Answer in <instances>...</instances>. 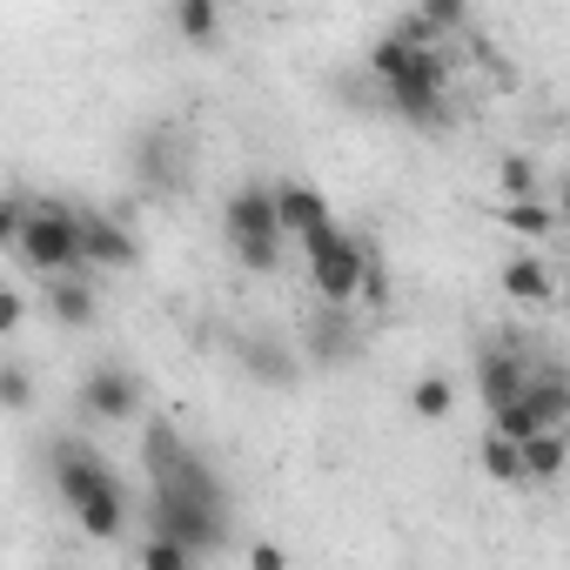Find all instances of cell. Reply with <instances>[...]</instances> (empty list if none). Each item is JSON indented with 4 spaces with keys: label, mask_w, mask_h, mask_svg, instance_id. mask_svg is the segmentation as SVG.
I'll return each mask as SVG.
<instances>
[{
    "label": "cell",
    "mask_w": 570,
    "mask_h": 570,
    "mask_svg": "<svg viewBox=\"0 0 570 570\" xmlns=\"http://www.w3.org/2000/svg\"><path fill=\"white\" fill-rule=\"evenodd\" d=\"M296 242H303V268H309V289H316V303H350V309H356V296H363V275H370L376 248H370L363 235L336 228L330 215H323L316 228H303Z\"/></svg>",
    "instance_id": "cell-1"
},
{
    "label": "cell",
    "mask_w": 570,
    "mask_h": 570,
    "mask_svg": "<svg viewBox=\"0 0 570 570\" xmlns=\"http://www.w3.org/2000/svg\"><path fill=\"white\" fill-rule=\"evenodd\" d=\"M222 235H228V248H235V262L248 268V275H275L282 268V235L275 228V195H268V181H242L228 202H222Z\"/></svg>",
    "instance_id": "cell-2"
},
{
    "label": "cell",
    "mask_w": 570,
    "mask_h": 570,
    "mask_svg": "<svg viewBox=\"0 0 570 570\" xmlns=\"http://www.w3.org/2000/svg\"><path fill=\"white\" fill-rule=\"evenodd\" d=\"M376 88H383V108L410 128H443V115H450V61L436 48H410L403 68Z\"/></svg>",
    "instance_id": "cell-3"
},
{
    "label": "cell",
    "mask_w": 570,
    "mask_h": 570,
    "mask_svg": "<svg viewBox=\"0 0 570 570\" xmlns=\"http://www.w3.org/2000/svg\"><path fill=\"white\" fill-rule=\"evenodd\" d=\"M14 255L48 282L61 268H81V235H75V208L68 202H28L21 215V235H14Z\"/></svg>",
    "instance_id": "cell-4"
},
{
    "label": "cell",
    "mask_w": 570,
    "mask_h": 570,
    "mask_svg": "<svg viewBox=\"0 0 570 570\" xmlns=\"http://www.w3.org/2000/svg\"><path fill=\"white\" fill-rule=\"evenodd\" d=\"M222 517H228L222 503H202V497H188V490H155V497H148L141 530H161V537L188 543L195 557H215V550H222V537H228V523H222Z\"/></svg>",
    "instance_id": "cell-5"
},
{
    "label": "cell",
    "mask_w": 570,
    "mask_h": 570,
    "mask_svg": "<svg viewBox=\"0 0 570 570\" xmlns=\"http://www.w3.org/2000/svg\"><path fill=\"white\" fill-rule=\"evenodd\" d=\"M303 363H316V370H343V363H356L363 356V330H356V309L350 303H316L309 316H303Z\"/></svg>",
    "instance_id": "cell-6"
},
{
    "label": "cell",
    "mask_w": 570,
    "mask_h": 570,
    "mask_svg": "<svg viewBox=\"0 0 570 570\" xmlns=\"http://www.w3.org/2000/svg\"><path fill=\"white\" fill-rule=\"evenodd\" d=\"M48 476H55V497H61L68 510H81L88 497H101V490L121 483V476L108 470V456H101L95 443H81V436H61V443L48 450Z\"/></svg>",
    "instance_id": "cell-7"
},
{
    "label": "cell",
    "mask_w": 570,
    "mask_h": 570,
    "mask_svg": "<svg viewBox=\"0 0 570 570\" xmlns=\"http://www.w3.org/2000/svg\"><path fill=\"white\" fill-rule=\"evenodd\" d=\"M75 235H81V268H135L141 262V235L115 208H75Z\"/></svg>",
    "instance_id": "cell-8"
},
{
    "label": "cell",
    "mask_w": 570,
    "mask_h": 570,
    "mask_svg": "<svg viewBox=\"0 0 570 570\" xmlns=\"http://www.w3.org/2000/svg\"><path fill=\"white\" fill-rule=\"evenodd\" d=\"M75 403H81V416H88V423H128V416L141 410V383H135L121 363H101V370H88V376H81Z\"/></svg>",
    "instance_id": "cell-9"
},
{
    "label": "cell",
    "mask_w": 570,
    "mask_h": 570,
    "mask_svg": "<svg viewBox=\"0 0 570 570\" xmlns=\"http://www.w3.org/2000/svg\"><path fill=\"white\" fill-rule=\"evenodd\" d=\"M135 181H141L148 195H175V188L188 181V141H181L175 128H148V135L135 141Z\"/></svg>",
    "instance_id": "cell-10"
},
{
    "label": "cell",
    "mask_w": 570,
    "mask_h": 570,
    "mask_svg": "<svg viewBox=\"0 0 570 570\" xmlns=\"http://www.w3.org/2000/svg\"><path fill=\"white\" fill-rule=\"evenodd\" d=\"M497 289H503L517 309H550V303H557V268H550L537 248H517V255L497 268Z\"/></svg>",
    "instance_id": "cell-11"
},
{
    "label": "cell",
    "mask_w": 570,
    "mask_h": 570,
    "mask_svg": "<svg viewBox=\"0 0 570 570\" xmlns=\"http://www.w3.org/2000/svg\"><path fill=\"white\" fill-rule=\"evenodd\" d=\"M48 316H55L61 330H95V316H101L95 268H61V275H48Z\"/></svg>",
    "instance_id": "cell-12"
},
{
    "label": "cell",
    "mask_w": 570,
    "mask_h": 570,
    "mask_svg": "<svg viewBox=\"0 0 570 570\" xmlns=\"http://www.w3.org/2000/svg\"><path fill=\"white\" fill-rule=\"evenodd\" d=\"M242 370L268 390H289L303 376V350L296 343H282V336H242Z\"/></svg>",
    "instance_id": "cell-13"
},
{
    "label": "cell",
    "mask_w": 570,
    "mask_h": 570,
    "mask_svg": "<svg viewBox=\"0 0 570 570\" xmlns=\"http://www.w3.org/2000/svg\"><path fill=\"white\" fill-rule=\"evenodd\" d=\"M523 376H530V363L510 343H483V356H476V396H483V410H503L523 390Z\"/></svg>",
    "instance_id": "cell-14"
},
{
    "label": "cell",
    "mask_w": 570,
    "mask_h": 570,
    "mask_svg": "<svg viewBox=\"0 0 570 570\" xmlns=\"http://www.w3.org/2000/svg\"><path fill=\"white\" fill-rule=\"evenodd\" d=\"M268 195H275V228L289 235V242L330 215V195H323L316 181H296V175H289V181H268Z\"/></svg>",
    "instance_id": "cell-15"
},
{
    "label": "cell",
    "mask_w": 570,
    "mask_h": 570,
    "mask_svg": "<svg viewBox=\"0 0 570 570\" xmlns=\"http://www.w3.org/2000/svg\"><path fill=\"white\" fill-rule=\"evenodd\" d=\"M517 456H523V483H557V476H563V463H570L563 423H543V430H530V436L517 443Z\"/></svg>",
    "instance_id": "cell-16"
},
{
    "label": "cell",
    "mask_w": 570,
    "mask_h": 570,
    "mask_svg": "<svg viewBox=\"0 0 570 570\" xmlns=\"http://www.w3.org/2000/svg\"><path fill=\"white\" fill-rule=\"evenodd\" d=\"M497 222H503L517 242H550V235H557L550 195H503V202H497Z\"/></svg>",
    "instance_id": "cell-17"
},
{
    "label": "cell",
    "mask_w": 570,
    "mask_h": 570,
    "mask_svg": "<svg viewBox=\"0 0 570 570\" xmlns=\"http://www.w3.org/2000/svg\"><path fill=\"white\" fill-rule=\"evenodd\" d=\"M168 21H175V35H181L188 48H222V35H228L222 0H175Z\"/></svg>",
    "instance_id": "cell-18"
},
{
    "label": "cell",
    "mask_w": 570,
    "mask_h": 570,
    "mask_svg": "<svg viewBox=\"0 0 570 570\" xmlns=\"http://www.w3.org/2000/svg\"><path fill=\"white\" fill-rule=\"evenodd\" d=\"M403 403H410V416H416V423H450V416H456V383L430 370V376H416V383H410V396H403Z\"/></svg>",
    "instance_id": "cell-19"
},
{
    "label": "cell",
    "mask_w": 570,
    "mask_h": 570,
    "mask_svg": "<svg viewBox=\"0 0 570 570\" xmlns=\"http://www.w3.org/2000/svg\"><path fill=\"white\" fill-rule=\"evenodd\" d=\"M517 396H523V410H530L537 423H563V416H570V383H563V376H537V370H530Z\"/></svg>",
    "instance_id": "cell-20"
},
{
    "label": "cell",
    "mask_w": 570,
    "mask_h": 570,
    "mask_svg": "<svg viewBox=\"0 0 570 570\" xmlns=\"http://www.w3.org/2000/svg\"><path fill=\"white\" fill-rule=\"evenodd\" d=\"M476 463H483V476H490V483H523L517 436H503V430H483V443H476Z\"/></svg>",
    "instance_id": "cell-21"
},
{
    "label": "cell",
    "mask_w": 570,
    "mask_h": 570,
    "mask_svg": "<svg viewBox=\"0 0 570 570\" xmlns=\"http://www.w3.org/2000/svg\"><path fill=\"white\" fill-rule=\"evenodd\" d=\"M135 563H148V570H195L202 557H195L188 543L161 537V530H141V543H135Z\"/></svg>",
    "instance_id": "cell-22"
},
{
    "label": "cell",
    "mask_w": 570,
    "mask_h": 570,
    "mask_svg": "<svg viewBox=\"0 0 570 570\" xmlns=\"http://www.w3.org/2000/svg\"><path fill=\"white\" fill-rule=\"evenodd\" d=\"M0 410H8V416L35 410V370H21L14 356H0Z\"/></svg>",
    "instance_id": "cell-23"
},
{
    "label": "cell",
    "mask_w": 570,
    "mask_h": 570,
    "mask_svg": "<svg viewBox=\"0 0 570 570\" xmlns=\"http://www.w3.org/2000/svg\"><path fill=\"white\" fill-rule=\"evenodd\" d=\"M497 195H550V188H543V175H537L530 155H503L497 161Z\"/></svg>",
    "instance_id": "cell-24"
},
{
    "label": "cell",
    "mask_w": 570,
    "mask_h": 570,
    "mask_svg": "<svg viewBox=\"0 0 570 570\" xmlns=\"http://www.w3.org/2000/svg\"><path fill=\"white\" fill-rule=\"evenodd\" d=\"M416 14L450 41V35H463V28H470V0H416Z\"/></svg>",
    "instance_id": "cell-25"
},
{
    "label": "cell",
    "mask_w": 570,
    "mask_h": 570,
    "mask_svg": "<svg viewBox=\"0 0 570 570\" xmlns=\"http://www.w3.org/2000/svg\"><path fill=\"white\" fill-rule=\"evenodd\" d=\"M21 215H28V195H21V188H0V255H14Z\"/></svg>",
    "instance_id": "cell-26"
},
{
    "label": "cell",
    "mask_w": 570,
    "mask_h": 570,
    "mask_svg": "<svg viewBox=\"0 0 570 570\" xmlns=\"http://www.w3.org/2000/svg\"><path fill=\"white\" fill-rule=\"evenodd\" d=\"M390 35H396V41H410V48H443V35H436L416 8H410V14H396V21H390Z\"/></svg>",
    "instance_id": "cell-27"
},
{
    "label": "cell",
    "mask_w": 570,
    "mask_h": 570,
    "mask_svg": "<svg viewBox=\"0 0 570 570\" xmlns=\"http://www.w3.org/2000/svg\"><path fill=\"white\" fill-rule=\"evenodd\" d=\"M21 323H28V296L14 289V282H0V343H8Z\"/></svg>",
    "instance_id": "cell-28"
},
{
    "label": "cell",
    "mask_w": 570,
    "mask_h": 570,
    "mask_svg": "<svg viewBox=\"0 0 570 570\" xmlns=\"http://www.w3.org/2000/svg\"><path fill=\"white\" fill-rule=\"evenodd\" d=\"M248 563L255 570H289V550L282 543H248Z\"/></svg>",
    "instance_id": "cell-29"
}]
</instances>
